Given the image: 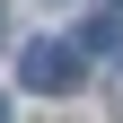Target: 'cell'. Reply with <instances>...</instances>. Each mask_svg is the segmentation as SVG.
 Wrapping results in <instances>:
<instances>
[{"label":"cell","instance_id":"1","mask_svg":"<svg viewBox=\"0 0 123 123\" xmlns=\"http://www.w3.org/2000/svg\"><path fill=\"white\" fill-rule=\"evenodd\" d=\"M79 44H53V35H44V44H26V53H18V79L26 88H35V97H70V88H79Z\"/></svg>","mask_w":123,"mask_h":123},{"label":"cell","instance_id":"2","mask_svg":"<svg viewBox=\"0 0 123 123\" xmlns=\"http://www.w3.org/2000/svg\"><path fill=\"white\" fill-rule=\"evenodd\" d=\"M79 53H123V9H114V18H88V26H79Z\"/></svg>","mask_w":123,"mask_h":123},{"label":"cell","instance_id":"3","mask_svg":"<svg viewBox=\"0 0 123 123\" xmlns=\"http://www.w3.org/2000/svg\"><path fill=\"white\" fill-rule=\"evenodd\" d=\"M0 26H9V0H0Z\"/></svg>","mask_w":123,"mask_h":123},{"label":"cell","instance_id":"4","mask_svg":"<svg viewBox=\"0 0 123 123\" xmlns=\"http://www.w3.org/2000/svg\"><path fill=\"white\" fill-rule=\"evenodd\" d=\"M0 123H9V97H0Z\"/></svg>","mask_w":123,"mask_h":123}]
</instances>
